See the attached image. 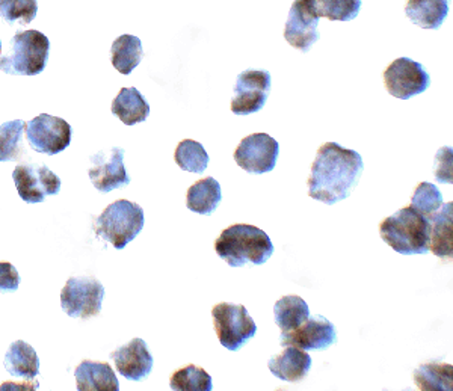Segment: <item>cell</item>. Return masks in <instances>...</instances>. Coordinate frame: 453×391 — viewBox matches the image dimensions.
Wrapping results in <instances>:
<instances>
[{
    "mask_svg": "<svg viewBox=\"0 0 453 391\" xmlns=\"http://www.w3.org/2000/svg\"><path fill=\"white\" fill-rule=\"evenodd\" d=\"M365 170L363 157L337 142H325L318 150L309 177V196L333 206L356 189Z\"/></svg>",
    "mask_w": 453,
    "mask_h": 391,
    "instance_id": "cell-1",
    "label": "cell"
},
{
    "mask_svg": "<svg viewBox=\"0 0 453 391\" xmlns=\"http://www.w3.org/2000/svg\"><path fill=\"white\" fill-rule=\"evenodd\" d=\"M215 251L228 266L242 268L247 263L268 262L273 254V245L268 234L258 226L236 224L226 228L218 237Z\"/></svg>",
    "mask_w": 453,
    "mask_h": 391,
    "instance_id": "cell-2",
    "label": "cell"
},
{
    "mask_svg": "<svg viewBox=\"0 0 453 391\" xmlns=\"http://www.w3.org/2000/svg\"><path fill=\"white\" fill-rule=\"evenodd\" d=\"M380 234L399 254H426L431 242V221L414 207H403L380 224Z\"/></svg>",
    "mask_w": 453,
    "mask_h": 391,
    "instance_id": "cell-3",
    "label": "cell"
},
{
    "mask_svg": "<svg viewBox=\"0 0 453 391\" xmlns=\"http://www.w3.org/2000/svg\"><path fill=\"white\" fill-rule=\"evenodd\" d=\"M50 42L38 31H19L11 40V53L0 58V70L14 76H36L44 72Z\"/></svg>",
    "mask_w": 453,
    "mask_h": 391,
    "instance_id": "cell-4",
    "label": "cell"
},
{
    "mask_svg": "<svg viewBox=\"0 0 453 391\" xmlns=\"http://www.w3.org/2000/svg\"><path fill=\"white\" fill-rule=\"evenodd\" d=\"M144 211L136 203L119 200L106 207L94 222L96 234L112 243L115 249H124L144 228Z\"/></svg>",
    "mask_w": 453,
    "mask_h": 391,
    "instance_id": "cell-5",
    "label": "cell"
},
{
    "mask_svg": "<svg viewBox=\"0 0 453 391\" xmlns=\"http://www.w3.org/2000/svg\"><path fill=\"white\" fill-rule=\"evenodd\" d=\"M211 316L219 343L233 352L247 345L257 333V325L243 305L219 303L211 310Z\"/></svg>",
    "mask_w": 453,
    "mask_h": 391,
    "instance_id": "cell-6",
    "label": "cell"
},
{
    "mask_svg": "<svg viewBox=\"0 0 453 391\" xmlns=\"http://www.w3.org/2000/svg\"><path fill=\"white\" fill-rule=\"evenodd\" d=\"M104 298V284L97 279L76 277L70 279L61 292L62 310L70 318L89 319L102 311Z\"/></svg>",
    "mask_w": 453,
    "mask_h": 391,
    "instance_id": "cell-7",
    "label": "cell"
},
{
    "mask_svg": "<svg viewBox=\"0 0 453 391\" xmlns=\"http://www.w3.org/2000/svg\"><path fill=\"white\" fill-rule=\"evenodd\" d=\"M72 126L65 119L42 113L27 126V142L36 153L55 156L72 144Z\"/></svg>",
    "mask_w": 453,
    "mask_h": 391,
    "instance_id": "cell-8",
    "label": "cell"
},
{
    "mask_svg": "<svg viewBox=\"0 0 453 391\" xmlns=\"http://www.w3.org/2000/svg\"><path fill=\"white\" fill-rule=\"evenodd\" d=\"M384 85L393 97L410 100L426 91L431 78L422 64L411 58H397L384 72Z\"/></svg>",
    "mask_w": 453,
    "mask_h": 391,
    "instance_id": "cell-9",
    "label": "cell"
},
{
    "mask_svg": "<svg viewBox=\"0 0 453 391\" xmlns=\"http://www.w3.org/2000/svg\"><path fill=\"white\" fill-rule=\"evenodd\" d=\"M319 20L316 0H295L284 29L286 42L301 52L309 53L314 42H319Z\"/></svg>",
    "mask_w": 453,
    "mask_h": 391,
    "instance_id": "cell-10",
    "label": "cell"
},
{
    "mask_svg": "<svg viewBox=\"0 0 453 391\" xmlns=\"http://www.w3.org/2000/svg\"><path fill=\"white\" fill-rule=\"evenodd\" d=\"M279 155V141L268 134H254L241 141L233 157L250 174H266L277 165Z\"/></svg>",
    "mask_w": 453,
    "mask_h": 391,
    "instance_id": "cell-11",
    "label": "cell"
},
{
    "mask_svg": "<svg viewBox=\"0 0 453 391\" xmlns=\"http://www.w3.org/2000/svg\"><path fill=\"white\" fill-rule=\"evenodd\" d=\"M17 192L29 204L42 203L47 196H57L61 189V179L49 166L40 164H21L12 172Z\"/></svg>",
    "mask_w": 453,
    "mask_h": 391,
    "instance_id": "cell-12",
    "label": "cell"
},
{
    "mask_svg": "<svg viewBox=\"0 0 453 391\" xmlns=\"http://www.w3.org/2000/svg\"><path fill=\"white\" fill-rule=\"evenodd\" d=\"M271 73L266 70H247L241 73L234 85L232 112L234 115L260 112L271 93Z\"/></svg>",
    "mask_w": 453,
    "mask_h": 391,
    "instance_id": "cell-13",
    "label": "cell"
},
{
    "mask_svg": "<svg viewBox=\"0 0 453 391\" xmlns=\"http://www.w3.org/2000/svg\"><path fill=\"white\" fill-rule=\"evenodd\" d=\"M124 150L112 147L102 150L97 155L91 156L89 179L97 191L108 194L113 189L130 185V177L124 168Z\"/></svg>",
    "mask_w": 453,
    "mask_h": 391,
    "instance_id": "cell-14",
    "label": "cell"
},
{
    "mask_svg": "<svg viewBox=\"0 0 453 391\" xmlns=\"http://www.w3.org/2000/svg\"><path fill=\"white\" fill-rule=\"evenodd\" d=\"M337 340L334 325L322 316L305 320L298 328L281 333V346H296L303 350H324Z\"/></svg>",
    "mask_w": 453,
    "mask_h": 391,
    "instance_id": "cell-15",
    "label": "cell"
},
{
    "mask_svg": "<svg viewBox=\"0 0 453 391\" xmlns=\"http://www.w3.org/2000/svg\"><path fill=\"white\" fill-rule=\"evenodd\" d=\"M115 367L126 380L144 381L153 371V356L142 339H134L111 354Z\"/></svg>",
    "mask_w": 453,
    "mask_h": 391,
    "instance_id": "cell-16",
    "label": "cell"
},
{
    "mask_svg": "<svg viewBox=\"0 0 453 391\" xmlns=\"http://www.w3.org/2000/svg\"><path fill=\"white\" fill-rule=\"evenodd\" d=\"M284 348L281 354L269 360V371L281 381H303L311 369V356L296 346Z\"/></svg>",
    "mask_w": 453,
    "mask_h": 391,
    "instance_id": "cell-17",
    "label": "cell"
},
{
    "mask_svg": "<svg viewBox=\"0 0 453 391\" xmlns=\"http://www.w3.org/2000/svg\"><path fill=\"white\" fill-rule=\"evenodd\" d=\"M79 391H119L115 372L108 363L82 361L74 371Z\"/></svg>",
    "mask_w": 453,
    "mask_h": 391,
    "instance_id": "cell-18",
    "label": "cell"
},
{
    "mask_svg": "<svg viewBox=\"0 0 453 391\" xmlns=\"http://www.w3.org/2000/svg\"><path fill=\"white\" fill-rule=\"evenodd\" d=\"M429 249L440 258L452 260L453 256V203L440 207L431 218Z\"/></svg>",
    "mask_w": 453,
    "mask_h": 391,
    "instance_id": "cell-19",
    "label": "cell"
},
{
    "mask_svg": "<svg viewBox=\"0 0 453 391\" xmlns=\"http://www.w3.org/2000/svg\"><path fill=\"white\" fill-rule=\"evenodd\" d=\"M408 19L422 29H440L449 16V0H408Z\"/></svg>",
    "mask_w": 453,
    "mask_h": 391,
    "instance_id": "cell-20",
    "label": "cell"
},
{
    "mask_svg": "<svg viewBox=\"0 0 453 391\" xmlns=\"http://www.w3.org/2000/svg\"><path fill=\"white\" fill-rule=\"evenodd\" d=\"M112 113L126 126H134L149 119L150 104L136 88H121L119 96L113 98Z\"/></svg>",
    "mask_w": 453,
    "mask_h": 391,
    "instance_id": "cell-21",
    "label": "cell"
},
{
    "mask_svg": "<svg viewBox=\"0 0 453 391\" xmlns=\"http://www.w3.org/2000/svg\"><path fill=\"white\" fill-rule=\"evenodd\" d=\"M222 200L221 185L213 177L198 180L186 194V206L198 215H211Z\"/></svg>",
    "mask_w": 453,
    "mask_h": 391,
    "instance_id": "cell-22",
    "label": "cell"
},
{
    "mask_svg": "<svg viewBox=\"0 0 453 391\" xmlns=\"http://www.w3.org/2000/svg\"><path fill=\"white\" fill-rule=\"evenodd\" d=\"M5 369L12 376L34 380L40 375V358L31 345L23 340H17L6 352Z\"/></svg>",
    "mask_w": 453,
    "mask_h": 391,
    "instance_id": "cell-23",
    "label": "cell"
},
{
    "mask_svg": "<svg viewBox=\"0 0 453 391\" xmlns=\"http://www.w3.org/2000/svg\"><path fill=\"white\" fill-rule=\"evenodd\" d=\"M112 65L117 68L121 74L127 76L134 72V68L140 65L144 57L142 50V42L140 38L134 35H121L112 42Z\"/></svg>",
    "mask_w": 453,
    "mask_h": 391,
    "instance_id": "cell-24",
    "label": "cell"
},
{
    "mask_svg": "<svg viewBox=\"0 0 453 391\" xmlns=\"http://www.w3.org/2000/svg\"><path fill=\"white\" fill-rule=\"evenodd\" d=\"M275 324L281 333L294 331L299 325L304 324L310 318V309L307 303L301 296H284L275 303L273 307Z\"/></svg>",
    "mask_w": 453,
    "mask_h": 391,
    "instance_id": "cell-25",
    "label": "cell"
},
{
    "mask_svg": "<svg viewBox=\"0 0 453 391\" xmlns=\"http://www.w3.org/2000/svg\"><path fill=\"white\" fill-rule=\"evenodd\" d=\"M414 382L422 391H452L453 365L446 363H426L414 372Z\"/></svg>",
    "mask_w": 453,
    "mask_h": 391,
    "instance_id": "cell-26",
    "label": "cell"
},
{
    "mask_svg": "<svg viewBox=\"0 0 453 391\" xmlns=\"http://www.w3.org/2000/svg\"><path fill=\"white\" fill-rule=\"evenodd\" d=\"M27 126L21 119L0 126V162H17L21 156L27 155V150L21 144Z\"/></svg>",
    "mask_w": 453,
    "mask_h": 391,
    "instance_id": "cell-27",
    "label": "cell"
},
{
    "mask_svg": "<svg viewBox=\"0 0 453 391\" xmlns=\"http://www.w3.org/2000/svg\"><path fill=\"white\" fill-rule=\"evenodd\" d=\"M174 160L181 170L196 172V174L204 172L209 166V155L206 149L194 140L181 141L180 144L177 145Z\"/></svg>",
    "mask_w": 453,
    "mask_h": 391,
    "instance_id": "cell-28",
    "label": "cell"
},
{
    "mask_svg": "<svg viewBox=\"0 0 453 391\" xmlns=\"http://www.w3.org/2000/svg\"><path fill=\"white\" fill-rule=\"evenodd\" d=\"M171 390L174 391H211V376L198 365H186L171 376Z\"/></svg>",
    "mask_w": 453,
    "mask_h": 391,
    "instance_id": "cell-29",
    "label": "cell"
},
{
    "mask_svg": "<svg viewBox=\"0 0 453 391\" xmlns=\"http://www.w3.org/2000/svg\"><path fill=\"white\" fill-rule=\"evenodd\" d=\"M36 0H0V16L10 25H29L36 17Z\"/></svg>",
    "mask_w": 453,
    "mask_h": 391,
    "instance_id": "cell-30",
    "label": "cell"
},
{
    "mask_svg": "<svg viewBox=\"0 0 453 391\" xmlns=\"http://www.w3.org/2000/svg\"><path fill=\"white\" fill-rule=\"evenodd\" d=\"M319 17L331 21H350L360 12L361 0H316Z\"/></svg>",
    "mask_w": 453,
    "mask_h": 391,
    "instance_id": "cell-31",
    "label": "cell"
},
{
    "mask_svg": "<svg viewBox=\"0 0 453 391\" xmlns=\"http://www.w3.org/2000/svg\"><path fill=\"white\" fill-rule=\"evenodd\" d=\"M441 206H443V196L437 186L429 181H423L416 188L411 198V207H414L418 213H422L423 217L431 221L434 213Z\"/></svg>",
    "mask_w": 453,
    "mask_h": 391,
    "instance_id": "cell-32",
    "label": "cell"
},
{
    "mask_svg": "<svg viewBox=\"0 0 453 391\" xmlns=\"http://www.w3.org/2000/svg\"><path fill=\"white\" fill-rule=\"evenodd\" d=\"M453 149L452 147H443L438 150L435 155V168L434 174L440 183H453Z\"/></svg>",
    "mask_w": 453,
    "mask_h": 391,
    "instance_id": "cell-33",
    "label": "cell"
},
{
    "mask_svg": "<svg viewBox=\"0 0 453 391\" xmlns=\"http://www.w3.org/2000/svg\"><path fill=\"white\" fill-rule=\"evenodd\" d=\"M20 286V275L8 262H0V292H16Z\"/></svg>",
    "mask_w": 453,
    "mask_h": 391,
    "instance_id": "cell-34",
    "label": "cell"
},
{
    "mask_svg": "<svg viewBox=\"0 0 453 391\" xmlns=\"http://www.w3.org/2000/svg\"><path fill=\"white\" fill-rule=\"evenodd\" d=\"M10 388H20V390H23V388H32V390H38L40 388V384L38 382H31V384H27V386H23V384H8V382H5L4 386L0 387V390H10Z\"/></svg>",
    "mask_w": 453,
    "mask_h": 391,
    "instance_id": "cell-35",
    "label": "cell"
},
{
    "mask_svg": "<svg viewBox=\"0 0 453 391\" xmlns=\"http://www.w3.org/2000/svg\"><path fill=\"white\" fill-rule=\"evenodd\" d=\"M0 52H2V42H0Z\"/></svg>",
    "mask_w": 453,
    "mask_h": 391,
    "instance_id": "cell-36",
    "label": "cell"
}]
</instances>
